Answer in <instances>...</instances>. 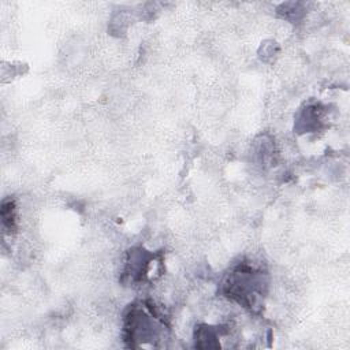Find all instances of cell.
I'll list each match as a JSON object with an SVG mask.
<instances>
[{"instance_id":"cell-4","label":"cell","mask_w":350,"mask_h":350,"mask_svg":"<svg viewBox=\"0 0 350 350\" xmlns=\"http://www.w3.org/2000/svg\"><path fill=\"white\" fill-rule=\"evenodd\" d=\"M1 223L5 231L11 232L16 228V206L10 198L1 202Z\"/></svg>"},{"instance_id":"cell-3","label":"cell","mask_w":350,"mask_h":350,"mask_svg":"<svg viewBox=\"0 0 350 350\" xmlns=\"http://www.w3.org/2000/svg\"><path fill=\"white\" fill-rule=\"evenodd\" d=\"M154 257L149 254L148 252L138 249L137 252H131L130 257L127 258L126 268H124V276L129 278L131 283H139L144 282L148 278L149 265Z\"/></svg>"},{"instance_id":"cell-2","label":"cell","mask_w":350,"mask_h":350,"mask_svg":"<svg viewBox=\"0 0 350 350\" xmlns=\"http://www.w3.org/2000/svg\"><path fill=\"white\" fill-rule=\"evenodd\" d=\"M165 319L159 313L150 302H138L130 305L123 319V335L124 340H129L130 346L138 343L156 342L167 335Z\"/></svg>"},{"instance_id":"cell-1","label":"cell","mask_w":350,"mask_h":350,"mask_svg":"<svg viewBox=\"0 0 350 350\" xmlns=\"http://www.w3.org/2000/svg\"><path fill=\"white\" fill-rule=\"evenodd\" d=\"M267 286V272L247 262L234 267L223 282L224 294L252 312L262 306Z\"/></svg>"}]
</instances>
